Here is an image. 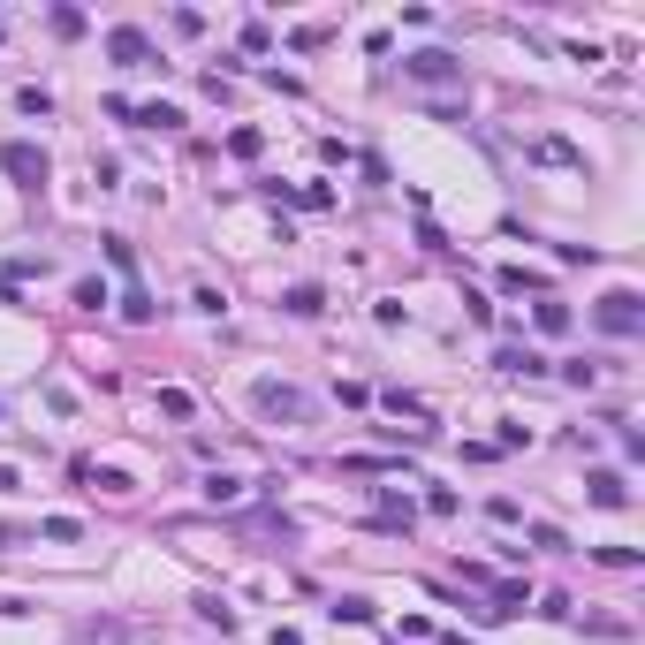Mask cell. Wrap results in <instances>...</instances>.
<instances>
[{"mask_svg": "<svg viewBox=\"0 0 645 645\" xmlns=\"http://www.w3.org/2000/svg\"><path fill=\"white\" fill-rule=\"evenodd\" d=\"M585 486H592V501H600V509H622V501H630V486H622L615 471H592Z\"/></svg>", "mask_w": 645, "mask_h": 645, "instance_id": "obj_7", "label": "cell"}, {"mask_svg": "<svg viewBox=\"0 0 645 645\" xmlns=\"http://www.w3.org/2000/svg\"><path fill=\"white\" fill-rule=\"evenodd\" d=\"M411 76H418V84H456L463 69H456L448 54H411Z\"/></svg>", "mask_w": 645, "mask_h": 645, "instance_id": "obj_5", "label": "cell"}, {"mask_svg": "<svg viewBox=\"0 0 645 645\" xmlns=\"http://www.w3.org/2000/svg\"><path fill=\"white\" fill-rule=\"evenodd\" d=\"M251 411L266 425H312L319 402L304 395V387H289V380H251Z\"/></svg>", "mask_w": 645, "mask_h": 645, "instance_id": "obj_1", "label": "cell"}, {"mask_svg": "<svg viewBox=\"0 0 645 645\" xmlns=\"http://www.w3.org/2000/svg\"><path fill=\"white\" fill-rule=\"evenodd\" d=\"M76 645H137V630H129V622H84Z\"/></svg>", "mask_w": 645, "mask_h": 645, "instance_id": "obj_6", "label": "cell"}, {"mask_svg": "<svg viewBox=\"0 0 645 645\" xmlns=\"http://www.w3.org/2000/svg\"><path fill=\"white\" fill-rule=\"evenodd\" d=\"M0 167H8V175L24 183V190H46V153H38V144H24V137L0 144Z\"/></svg>", "mask_w": 645, "mask_h": 645, "instance_id": "obj_2", "label": "cell"}, {"mask_svg": "<svg viewBox=\"0 0 645 645\" xmlns=\"http://www.w3.org/2000/svg\"><path fill=\"white\" fill-rule=\"evenodd\" d=\"M106 54H114L122 61V69H153V38H144V31H106Z\"/></svg>", "mask_w": 645, "mask_h": 645, "instance_id": "obj_4", "label": "cell"}, {"mask_svg": "<svg viewBox=\"0 0 645 645\" xmlns=\"http://www.w3.org/2000/svg\"><path fill=\"white\" fill-rule=\"evenodd\" d=\"M15 106H24V114H54V99L38 92V84H24V92H15Z\"/></svg>", "mask_w": 645, "mask_h": 645, "instance_id": "obj_13", "label": "cell"}, {"mask_svg": "<svg viewBox=\"0 0 645 645\" xmlns=\"http://www.w3.org/2000/svg\"><path fill=\"white\" fill-rule=\"evenodd\" d=\"M282 304H289V312H296V319H312V312H319V304H327V296H319V289H312V282H304V289H289V296H282Z\"/></svg>", "mask_w": 645, "mask_h": 645, "instance_id": "obj_8", "label": "cell"}, {"mask_svg": "<svg viewBox=\"0 0 645 645\" xmlns=\"http://www.w3.org/2000/svg\"><path fill=\"white\" fill-rule=\"evenodd\" d=\"M106 266H114V273H137V258H129L122 235H106Z\"/></svg>", "mask_w": 645, "mask_h": 645, "instance_id": "obj_11", "label": "cell"}, {"mask_svg": "<svg viewBox=\"0 0 645 645\" xmlns=\"http://www.w3.org/2000/svg\"><path fill=\"white\" fill-rule=\"evenodd\" d=\"M198 615H205V622H221V630H235V608H228V600H213V592L198 600Z\"/></svg>", "mask_w": 645, "mask_h": 645, "instance_id": "obj_10", "label": "cell"}, {"mask_svg": "<svg viewBox=\"0 0 645 645\" xmlns=\"http://www.w3.org/2000/svg\"><path fill=\"white\" fill-rule=\"evenodd\" d=\"M327 615H334V622H372V608H364V600H334Z\"/></svg>", "mask_w": 645, "mask_h": 645, "instance_id": "obj_14", "label": "cell"}, {"mask_svg": "<svg viewBox=\"0 0 645 645\" xmlns=\"http://www.w3.org/2000/svg\"><path fill=\"white\" fill-rule=\"evenodd\" d=\"M540 160H554V167H577V153H570L562 137H540Z\"/></svg>", "mask_w": 645, "mask_h": 645, "instance_id": "obj_15", "label": "cell"}, {"mask_svg": "<svg viewBox=\"0 0 645 645\" xmlns=\"http://www.w3.org/2000/svg\"><path fill=\"white\" fill-rule=\"evenodd\" d=\"M600 327H608V334H638V327H645L638 296H630V289H608V296H600Z\"/></svg>", "mask_w": 645, "mask_h": 645, "instance_id": "obj_3", "label": "cell"}, {"mask_svg": "<svg viewBox=\"0 0 645 645\" xmlns=\"http://www.w3.org/2000/svg\"><path fill=\"white\" fill-rule=\"evenodd\" d=\"M501 372H547V364L531 357V350H501Z\"/></svg>", "mask_w": 645, "mask_h": 645, "instance_id": "obj_12", "label": "cell"}, {"mask_svg": "<svg viewBox=\"0 0 645 645\" xmlns=\"http://www.w3.org/2000/svg\"><path fill=\"white\" fill-rule=\"evenodd\" d=\"M205 493H213V501H243V479H228V471H213V479H205Z\"/></svg>", "mask_w": 645, "mask_h": 645, "instance_id": "obj_9", "label": "cell"}]
</instances>
